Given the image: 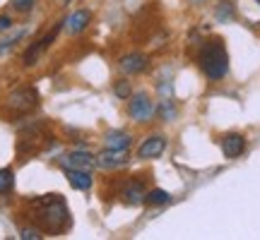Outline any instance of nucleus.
<instances>
[{
  "label": "nucleus",
  "instance_id": "16",
  "mask_svg": "<svg viewBox=\"0 0 260 240\" xmlns=\"http://www.w3.org/2000/svg\"><path fill=\"white\" fill-rule=\"evenodd\" d=\"M234 15H236V10H234L232 3L222 0V3L217 5V19H219V22H224V19H234Z\"/></svg>",
  "mask_w": 260,
  "mask_h": 240
},
{
  "label": "nucleus",
  "instance_id": "26",
  "mask_svg": "<svg viewBox=\"0 0 260 240\" xmlns=\"http://www.w3.org/2000/svg\"><path fill=\"white\" fill-rule=\"evenodd\" d=\"M63 3H68V0H63Z\"/></svg>",
  "mask_w": 260,
  "mask_h": 240
},
{
  "label": "nucleus",
  "instance_id": "13",
  "mask_svg": "<svg viewBox=\"0 0 260 240\" xmlns=\"http://www.w3.org/2000/svg\"><path fill=\"white\" fill-rule=\"evenodd\" d=\"M68 164H70V168H89L96 164V156H92L89 151H73L70 156H68Z\"/></svg>",
  "mask_w": 260,
  "mask_h": 240
},
{
  "label": "nucleus",
  "instance_id": "17",
  "mask_svg": "<svg viewBox=\"0 0 260 240\" xmlns=\"http://www.w3.org/2000/svg\"><path fill=\"white\" fill-rule=\"evenodd\" d=\"M157 113H159V118L169 123V120L176 118V106H174V101H161V106L157 108Z\"/></svg>",
  "mask_w": 260,
  "mask_h": 240
},
{
  "label": "nucleus",
  "instance_id": "20",
  "mask_svg": "<svg viewBox=\"0 0 260 240\" xmlns=\"http://www.w3.org/2000/svg\"><path fill=\"white\" fill-rule=\"evenodd\" d=\"M113 92H116V96H118V99H130V82H125V79L116 82Z\"/></svg>",
  "mask_w": 260,
  "mask_h": 240
},
{
  "label": "nucleus",
  "instance_id": "4",
  "mask_svg": "<svg viewBox=\"0 0 260 240\" xmlns=\"http://www.w3.org/2000/svg\"><path fill=\"white\" fill-rule=\"evenodd\" d=\"M154 101L149 99L145 92H140L135 94L133 99H130V106H128V113H130V118L133 120H138V123H147L152 115H154Z\"/></svg>",
  "mask_w": 260,
  "mask_h": 240
},
{
  "label": "nucleus",
  "instance_id": "24",
  "mask_svg": "<svg viewBox=\"0 0 260 240\" xmlns=\"http://www.w3.org/2000/svg\"><path fill=\"white\" fill-rule=\"evenodd\" d=\"M10 27H12V19H10L8 15H3V17H0V31H8Z\"/></svg>",
  "mask_w": 260,
  "mask_h": 240
},
{
  "label": "nucleus",
  "instance_id": "12",
  "mask_svg": "<svg viewBox=\"0 0 260 240\" xmlns=\"http://www.w3.org/2000/svg\"><path fill=\"white\" fill-rule=\"evenodd\" d=\"M145 187H142V183L140 180H133V183L125 185V190H123V197H125V202L128 204H140L145 202Z\"/></svg>",
  "mask_w": 260,
  "mask_h": 240
},
{
  "label": "nucleus",
  "instance_id": "2",
  "mask_svg": "<svg viewBox=\"0 0 260 240\" xmlns=\"http://www.w3.org/2000/svg\"><path fill=\"white\" fill-rule=\"evenodd\" d=\"M198 65L210 79H222L229 72V56H226V48L219 38L205 44L200 56H198Z\"/></svg>",
  "mask_w": 260,
  "mask_h": 240
},
{
  "label": "nucleus",
  "instance_id": "1",
  "mask_svg": "<svg viewBox=\"0 0 260 240\" xmlns=\"http://www.w3.org/2000/svg\"><path fill=\"white\" fill-rule=\"evenodd\" d=\"M37 221L48 233H58L68 226V207L60 199V194H46L37 202Z\"/></svg>",
  "mask_w": 260,
  "mask_h": 240
},
{
  "label": "nucleus",
  "instance_id": "7",
  "mask_svg": "<svg viewBox=\"0 0 260 240\" xmlns=\"http://www.w3.org/2000/svg\"><path fill=\"white\" fill-rule=\"evenodd\" d=\"M118 65H121V70L125 74H140V72L147 70L149 58L145 56V53H128V56L121 58V63Z\"/></svg>",
  "mask_w": 260,
  "mask_h": 240
},
{
  "label": "nucleus",
  "instance_id": "22",
  "mask_svg": "<svg viewBox=\"0 0 260 240\" xmlns=\"http://www.w3.org/2000/svg\"><path fill=\"white\" fill-rule=\"evenodd\" d=\"M19 238L22 240H41V233H39L37 228H22Z\"/></svg>",
  "mask_w": 260,
  "mask_h": 240
},
{
  "label": "nucleus",
  "instance_id": "3",
  "mask_svg": "<svg viewBox=\"0 0 260 240\" xmlns=\"http://www.w3.org/2000/svg\"><path fill=\"white\" fill-rule=\"evenodd\" d=\"M37 103H39V94H37V89H31V87L15 89V92L8 96V106L12 108V111H17V113L31 111Z\"/></svg>",
  "mask_w": 260,
  "mask_h": 240
},
{
  "label": "nucleus",
  "instance_id": "11",
  "mask_svg": "<svg viewBox=\"0 0 260 240\" xmlns=\"http://www.w3.org/2000/svg\"><path fill=\"white\" fill-rule=\"evenodd\" d=\"M133 144V137H130L128 132H123V130H111L109 135H106V147L111 149H130Z\"/></svg>",
  "mask_w": 260,
  "mask_h": 240
},
{
  "label": "nucleus",
  "instance_id": "25",
  "mask_svg": "<svg viewBox=\"0 0 260 240\" xmlns=\"http://www.w3.org/2000/svg\"><path fill=\"white\" fill-rule=\"evenodd\" d=\"M255 3H258V5H260V0H255Z\"/></svg>",
  "mask_w": 260,
  "mask_h": 240
},
{
  "label": "nucleus",
  "instance_id": "18",
  "mask_svg": "<svg viewBox=\"0 0 260 240\" xmlns=\"http://www.w3.org/2000/svg\"><path fill=\"white\" fill-rule=\"evenodd\" d=\"M41 53H44V48L39 46V41H37L34 46L27 48V53H24V65H34V63H37V58L41 56Z\"/></svg>",
  "mask_w": 260,
  "mask_h": 240
},
{
  "label": "nucleus",
  "instance_id": "10",
  "mask_svg": "<svg viewBox=\"0 0 260 240\" xmlns=\"http://www.w3.org/2000/svg\"><path fill=\"white\" fill-rule=\"evenodd\" d=\"M65 176H68V183L73 185L75 190H89L94 183L92 173L87 168H65Z\"/></svg>",
  "mask_w": 260,
  "mask_h": 240
},
{
  "label": "nucleus",
  "instance_id": "6",
  "mask_svg": "<svg viewBox=\"0 0 260 240\" xmlns=\"http://www.w3.org/2000/svg\"><path fill=\"white\" fill-rule=\"evenodd\" d=\"M164 149H167V139L161 137V135H154V137H147L138 149V158L142 161H147V158H157L164 154Z\"/></svg>",
  "mask_w": 260,
  "mask_h": 240
},
{
  "label": "nucleus",
  "instance_id": "8",
  "mask_svg": "<svg viewBox=\"0 0 260 240\" xmlns=\"http://www.w3.org/2000/svg\"><path fill=\"white\" fill-rule=\"evenodd\" d=\"M222 151L226 158H239L246 151V139L239 135V132H229V135H224L222 139Z\"/></svg>",
  "mask_w": 260,
  "mask_h": 240
},
{
  "label": "nucleus",
  "instance_id": "5",
  "mask_svg": "<svg viewBox=\"0 0 260 240\" xmlns=\"http://www.w3.org/2000/svg\"><path fill=\"white\" fill-rule=\"evenodd\" d=\"M130 161V154H128V149H111V147H106L96 156V164L102 168H118V166H125Z\"/></svg>",
  "mask_w": 260,
  "mask_h": 240
},
{
  "label": "nucleus",
  "instance_id": "21",
  "mask_svg": "<svg viewBox=\"0 0 260 240\" xmlns=\"http://www.w3.org/2000/svg\"><path fill=\"white\" fill-rule=\"evenodd\" d=\"M58 31H60V27H53V29H51V31H48V34H46V36H44V38H41V41H39V46H41V48H44V51H46V48L51 46V44H53V38L58 36Z\"/></svg>",
  "mask_w": 260,
  "mask_h": 240
},
{
  "label": "nucleus",
  "instance_id": "15",
  "mask_svg": "<svg viewBox=\"0 0 260 240\" xmlns=\"http://www.w3.org/2000/svg\"><path fill=\"white\" fill-rule=\"evenodd\" d=\"M15 185V173L10 168H0V194H8Z\"/></svg>",
  "mask_w": 260,
  "mask_h": 240
},
{
  "label": "nucleus",
  "instance_id": "23",
  "mask_svg": "<svg viewBox=\"0 0 260 240\" xmlns=\"http://www.w3.org/2000/svg\"><path fill=\"white\" fill-rule=\"evenodd\" d=\"M12 5H15V10H19V12H29V10L34 8V0H12Z\"/></svg>",
  "mask_w": 260,
  "mask_h": 240
},
{
  "label": "nucleus",
  "instance_id": "9",
  "mask_svg": "<svg viewBox=\"0 0 260 240\" xmlns=\"http://www.w3.org/2000/svg\"><path fill=\"white\" fill-rule=\"evenodd\" d=\"M89 22H92V12H89V10H75L63 24L70 34H82L84 29L89 27Z\"/></svg>",
  "mask_w": 260,
  "mask_h": 240
},
{
  "label": "nucleus",
  "instance_id": "14",
  "mask_svg": "<svg viewBox=\"0 0 260 240\" xmlns=\"http://www.w3.org/2000/svg\"><path fill=\"white\" fill-rule=\"evenodd\" d=\"M145 202L152 204V207H161V204L171 202V194H169L167 190H149V192L145 194Z\"/></svg>",
  "mask_w": 260,
  "mask_h": 240
},
{
  "label": "nucleus",
  "instance_id": "19",
  "mask_svg": "<svg viewBox=\"0 0 260 240\" xmlns=\"http://www.w3.org/2000/svg\"><path fill=\"white\" fill-rule=\"evenodd\" d=\"M24 36V31H17V34H15V36H10V38H5V41H0V56H3V53H8L10 48L15 46V44H17L19 38Z\"/></svg>",
  "mask_w": 260,
  "mask_h": 240
}]
</instances>
